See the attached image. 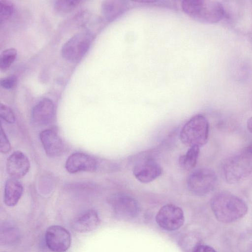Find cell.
Listing matches in <instances>:
<instances>
[{
    "label": "cell",
    "instance_id": "27",
    "mask_svg": "<svg viewBox=\"0 0 252 252\" xmlns=\"http://www.w3.org/2000/svg\"><path fill=\"white\" fill-rule=\"evenodd\" d=\"M248 129L252 133V117L250 118L247 123Z\"/></svg>",
    "mask_w": 252,
    "mask_h": 252
},
{
    "label": "cell",
    "instance_id": "28",
    "mask_svg": "<svg viewBox=\"0 0 252 252\" xmlns=\"http://www.w3.org/2000/svg\"><path fill=\"white\" fill-rule=\"evenodd\" d=\"M247 252H252V243L249 247Z\"/></svg>",
    "mask_w": 252,
    "mask_h": 252
},
{
    "label": "cell",
    "instance_id": "24",
    "mask_svg": "<svg viewBox=\"0 0 252 252\" xmlns=\"http://www.w3.org/2000/svg\"><path fill=\"white\" fill-rule=\"evenodd\" d=\"M17 77L14 75H11L0 79V86L7 90L14 88L17 84Z\"/></svg>",
    "mask_w": 252,
    "mask_h": 252
},
{
    "label": "cell",
    "instance_id": "29",
    "mask_svg": "<svg viewBox=\"0 0 252 252\" xmlns=\"http://www.w3.org/2000/svg\"></svg>",
    "mask_w": 252,
    "mask_h": 252
},
{
    "label": "cell",
    "instance_id": "19",
    "mask_svg": "<svg viewBox=\"0 0 252 252\" xmlns=\"http://www.w3.org/2000/svg\"><path fill=\"white\" fill-rule=\"evenodd\" d=\"M17 55L15 48H8L3 50L0 55V69L4 71L8 69L15 60Z\"/></svg>",
    "mask_w": 252,
    "mask_h": 252
},
{
    "label": "cell",
    "instance_id": "17",
    "mask_svg": "<svg viewBox=\"0 0 252 252\" xmlns=\"http://www.w3.org/2000/svg\"><path fill=\"white\" fill-rule=\"evenodd\" d=\"M20 235L18 229L11 224H4L0 230V243L12 246L17 243Z\"/></svg>",
    "mask_w": 252,
    "mask_h": 252
},
{
    "label": "cell",
    "instance_id": "2",
    "mask_svg": "<svg viewBox=\"0 0 252 252\" xmlns=\"http://www.w3.org/2000/svg\"><path fill=\"white\" fill-rule=\"evenodd\" d=\"M222 172L229 184L237 183L252 174V144L226 158Z\"/></svg>",
    "mask_w": 252,
    "mask_h": 252
},
{
    "label": "cell",
    "instance_id": "3",
    "mask_svg": "<svg viewBox=\"0 0 252 252\" xmlns=\"http://www.w3.org/2000/svg\"><path fill=\"white\" fill-rule=\"evenodd\" d=\"M181 7L186 15L202 23H217L224 15L223 5L216 0H185L182 1Z\"/></svg>",
    "mask_w": 252,
    "mask_h": 252
},
{
    "label": "cell",
    "instance_id": "15",
    "mask_svg": "<svg viewBox=\"0 0 252 252\" xmlns=\"http://www.w3.org/2000/svg\"><path fill=\"white\" fill-rule=\"evenodd\" d=\"M39 138L47 155L57 157L61 155L64 150L63 142L53 130L46 129L42 131Z\"/></svg>",
    "mask_w": 252,
    "mask_h": 252
},
{
    "label": "cell",
    "instance_id": "26",
    "mask_svg": "<svg viewBox=\"0 0 252 252\" xmlns=\"http://www.w3.org/2000/svg\"><path fill=\"white\" fill-rule=\"evenodd\" d=\"M193 252H216L212 247L206 245H198Z\"/></svg>",
    "mask_w": 252,
    "mask_h": 252
},
{
    "label": "cell",
    "instance_id": "22",
    "mask_svg": "<svg viewBox=\"0 0 252 252\" xmlns=\"http://www.w3.org/2000/svg\"><path fill=\"white\" fill-rule=\"evenodd\" d=\"M14 7L10 1L0 0V21L2 22L8 19L13 14Z\"/></svg>",
    "mask_w": 252,
    "mask_h": 252
},
{
    "label": "cell",
    "instance_id": "8",
    "mask_svg": "<svg viewBox=\"0 0 252 252\" xmlns=\"http://www.w3.org/2000/svg\"><path fill=\"white\" fill-rule=\"evenodd\" d=\"M158 225L167 231H174L184 224L185 218L182 209L174 204H168L162 206L156 217Z\"/></svg>",
    "mask_w": 252,
    "mask_h": 252
},
{
    "label": "cell",
    "instance_id": "12",
    "mask_svg": "<svg viewBox=\"0 0 252 252\" xmlns=\"http://www.w3.org/2000/svg\"><path fill=\"white\" fill-rule=\"evenodd\" d=\"M65 167L67 171L71 174L81 171L94 172L97 168V162L89 155L77 152L67 158Z\"/></svg>",
    "mask_w": 252,
    "mask_h": 252
},
{
    "label": "cell",
    "instance_id": "16",
    "mask_svg": "<svg viewBox=\"0 0 252 252\" xmlns=\"http://www.w3.org/2000/svg\"><path fill=\"white\" fill-rule=\"evenodd\" d=\"M23 193V187L21 183L16 179H8L5 185L3 201L5 204L9 207L15 206Z\"/></svg>",
    "mask_w": 252,
    "mask_h": 252
},
{
    "label": "cell",
    "instance_id": "23",
    "mask_svg": "<svg viewBox=\"0 0 252 252\" xmlns=\"http://www.w3.org/2000/svg\"><path fill=\"white\" fill-rule=\"evenodd\" d=\"M0 116L4 121L9 123L12 124L15 121V115L12 109L3 103L0 105Z\"/></svg>",
    "mask_w": 252,
    "mask_h": 252
},
{
    "label": "cell",
    "instance_id": "9",
    "mask_svg": "<svg viewBox=\"0 0 252 252\" xmlns=\"http://www.w3.org/2000/svg\"><path fill=\"white\" fill-rule=\"evenodd\" d=\"M45 240L47 247L53 252H65L69 249L71 243L69 232L59 225H51L47 228Z\"/></svg>",
    "mask_w": 252,
    "mask_h": 252
},
{
    "label": "cell",
    "instance_id": "5",
    "mask_svg": "<svg viewBox=\"0 0 252 252\" xmlns=\"http://www.w3.org/2000/svg\"><path fill=\"white\" fill-rule=\"evenodd\" d=\"M94 38V34L90 31H83L76 33L63 46L62 56L70 62L79 61L89 50Z\"/></svg>",
    "mask_w": 252,
    "mask_h": 252
},
{
    "label": "cell",
    "instance_id": "1",
    "mask_svg": "<svg viewBox=\"0 0 252 252\" xmlns=\"http://www.w3.org/2000/svg\"><path fill=\"white\" fill-rule=\"evenodd\" d=\"M211 207L217 219L225 223L239 220L248 211L247 205L243 199L226 192L216 194L211 199Z\"/></svg>",
    "mask_w": 252,
    "mask_h": 252
},
{
    "label": "cell",
    "instance_id": "20",
    "mask_svg": "<svg viewBox=\"0 0 252 252\" xmlns=\"http://www.w3.org/2000/svg\"><path fill=\"white\" fill-rule=\"evenodd\" d=\"M80 2L76 0H58L54 1V8L59 13H66L73 10Z\"/></svg>",
    "mask_w": 252,
    "mask_h": 252
},
{
    "label": "cell",
    "instance_id": "25",
    "mask_svg": "<svg viewBox=\"0 0 252 252\" xmlns=\"http://www.w3.org/2000/svg\"><path fill=\"white\" fill-rule=\"evenodd\" d=\"M11 149V145L10 142L7 138V136L2 129V127L0 128V152L3 154L7 153Z\"/></svg>",
    "mask_w": 252,
    "mask_h": 252
},
{
    "label": "cell",
    "instance_id": "21",
    "mask_svg": "<svg viewBox=\"0 0 252 252\" xmlns=\"http://www.w3.org/2000/svg\"><path fill=\"white\" fill-rule=\"evenodd\" d=\"M118 1H104L101 4V10L103 15L108 19H113L119 13V3Z\"/></svg>",
    "mask_w": 252,
    "mask_h": 252
},
{
    "label": "cell",
    "instance_id": "4",
    "mask_svg": "<svg viewBox=\"0 0 252 252\" xmlns=\"http://www.w3.org/2000/svg\"><path fill=\"white\" fill-rule=\"evenodd\" d=\"M209 125L207 118L200 114L191 117L184 125L180 132V139L185 145L199 148L208 141Z\"/></svg>",
    "mask_w": 252,
    "mask_h": 252
},
{
    "label": "cell",
    "instance_id": "10",
    "mask_svg": "<svg viewBox=\"0 0 252 252\" xmlns=\"http://www.w3.org/2000/svg\"><path fill=\"white\" fill-rule=\"evenodd\" d=\"M132 173L135 178L141 183H149L162 174V168L154 158L147 157L140 159L135 164Z\"/></svg>",
    "mask_w": 252,
    "mask_h": 252
},
{
    "label": "cell",
    "instance_id": "11",
    "mask_svg": "<svg viewBox=\"0 0 252 252\" xmlns=\"http://www.w3.org/2000/svg\"><path fill=\"white\" fill-rule=\"evenodd\" d=\"M55 115L53 102L48 98H44L33 107L31 118L32 122L37 126H47L53 122Z\"/></svg>",
    "mask_w": 252,
    "mask_h": 252
},
{
    "label": "cell",
    "instance_id": "18",
    "mask_svg": "<svg viewBox=\"0 0 252 252\" xmlns=\"http://www.w3.org/2000/svg\"><path fill=\"white\" fill-rule=\"evenodd\" d=\"M199 151V148L198 147H189L185 155L180 157L179 158L180 166L186 170L193 169L197 163Z\"/></svg>",
    "mask_w": 252,
    "mask_h": 252
},
{
    "label": "cell",
    "instance_id": "13",
    "mask_svg": "<svg viewBox=\"0 0 252 252\" xmlns=\"http://www.w3.org/2000/svg\"><path fill=\"white\" fill-rule=\"evenodd\" d=\"M30 162L28 158L21 151H15L7 159L6 169L12 178L23 177L29 171Z\"/></svg>",
    "mask_w": 252,
    "mask_h": 252
},
{
    "label": "cell",
    "instance_id": "14",
    "mask_svg": "<svg viewBox=\"0 0 252 252\" xmlns=\"http://www.w3.org/2000/svg\"><path fill=\"white\" fill-rule=\"evenodd\" d=\"M100 222L97 212L89 210L79 214L72 221L71 226L77 232L86 233L96 229Z\"/></svg>",
    "mask_w": 252,
    "mask_h": 252
},
{
    "label": "cell",
    "instance_id": "7",
    "mask_svg": "<svg viewBox=\"0 0 252 252\" xmlns=\"http://www.w3.org/2000/svg\"><path fill=\"white\" fill-rule=\"evenodd\" d=\"M116 218L121 220H129L138 216L140 207L138 202L132 196L124 193L112 196L109 200Z\"/></svg>",
    "mask_w": 252,
    "mask_h": 252
},
{
    "label": "cell",
    "instance_id": "6",
    "mask_svg": "<svg viewBox=\"0 0 252 252\" xmlns=\"http://www.w3.org/2000/svg\"><path fill=\"white\" fill-rule=\"evenodd\" d=\"M217 183L216 172L211 168L203 167L191 172L187 180L189 190L197 196H203L212 191Z\"/></svg>",
    "mask_w": 252,
    "mask_h": 252
}]
</instances>
